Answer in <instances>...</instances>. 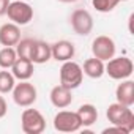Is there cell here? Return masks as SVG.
<instances>
[{
	"label": "cell",
	"instance_id": "obj_26",
	"mask_svg": "<svg viewBox=\"0 0 134 134\" xmlns=\"http://www.w3.org/2000/svg\"><path fill=\"white\" fill-rule=\"evenodd\" d=\"M120 2H128V0H120Z\"/></svg>",
	"mask_w": 134,
	"mask_h": 134
},
{
	"label": "cell",
	"instance_id": "obj_10",
	"mask_svg": "<svg viewBox=\"0 0 134 134\" xmlns=\"http://www.w3.org/2000/svg\"><path fill=\"white\" fill-rule=\"evenodd\" d=\"M52 57V52H51V44H47L46 41H38V40H33V44H32V51H30V62L35 65H43L46 63L49 58Z\"/></svg>",
	"mask_w": 134,
	"mask_h": 134
},
{
	"label": "cell",
	"instance_id": "obj_5",
	"mask_svg": "<svg viewBox=\"0 0 134 134\" xmlns=\"http://www.w3.org/2000/svg\"><path fill=\"white\" fill-rule=\"evenodd\" d=\"M21 126L25 134H41L46 129V120L36 109H25L21 115Z\"/></svg>",
	"mask_w": 134,
	"mask_h": 134
},
{
	"label": "cell",
	"instance_id": "obj_7",
	"mask_svg": "<svg viewBox=\"0 0 134 134\" xmlns=\"http://www.w3.org/2000/svg\"><path fill=\"white\" fill-rule=\"evenodd\" d=\"M54 128L60 132H74L82 128L81 120L76 112L71 110H60L54 117Z\"/></svg>",
	"mask_w": 134,
	"mask_h": 134
},
{
	"label": "cell",
	"instance_id": "obj_24",
	"mask_svg": "<svg viewBox=\"0 0 134 134\" xmlns=\"http://www.w3.org/2000/svg\"><path fill=\"white\" fill-rule=\"evenodd\" d=\"M8 5H10V0H0V16H3L7 13Z\"/></svg>",
	"mask_w": 134,
	"mask_h": 134
},
{
	"label": "cell",
	"instance_id": "obj_12",
	"mask_svg": "<svg viewBox=\"0 0 134 134\" xmlns=\"http://www.w3.org/2000/svg\"><path fill=\"white\" fill-rule=\"evenodd\" d=\"M51 52L57 62H66V60H71L74 57L76 51H74V44L71 41L62 40V41H57L51 46Z\"/></svg>",
	"mask_w": 134,
	"mask_h": 134
},
{
	"label": "cell",
	"instance_id": "obj_20",
	"mask_svg": "<svg viewBox=\"0 0 134 134\" xmlns=\"http://www.w3.org/2000/svg\"><path fill=\"white\" fill-rule=\"evenodd\" d=\"M32 44L33 40L32 38H25V40H19L16 44V54L19 58H29L30 60V51H32Z\"/></svg>",
	"mask_w": 134,
	"mask_h": 134
},
{
	"label": "cell",
	"instance_id": "obj_4",
	"mask_svg": "<svg viewBox=\"0 0 134 134\" xmlns=\"http://www.w3.org/2000/svg\"><path fill=\"white\" fill-rule=\"evenodd\" d=\"M5 14L16 25H27L33 19V8L24 0H14L10 2Z\"/></svg>",
	"mask_w": 134,
	"mask_h": 134
},
{
	"label": "cell",
	"instance_id": "obj_2",
	"mask_svg": "<svg viewBox=\"0 0 134 134\" xmlns=\"http://www.w3.org/2000/svg\"><path fill=\"white\" fill-rule=\"evenodd\" d=\"M84 79V71L82 66L73 60H66L63 62L62 68H60V85L74 90L82 84Z\"/></svg>",
	"mask_w": 134,
	"mask_h": 134
},
{
	"label": "cell",
	"instance_id": "obj_3",
	"mask_svg": "<svg viewBox=\"0 0 134 134\" xmlns=\"http://www.w3.org/2000/svg\"><path fill=\"white\" fill-rule=\"evenodd\" d=\"M132 70L134 65L128 57H115V58L112 57L110 60H107V65H104V73H107L109 77L115 81L128 79L132 74Z\"/></svg>",
	"mask_w": 134,
	"mask_h": 134
},
{
	"label": "cell",
	"instance_id": "obj_17",
	"mask_svg": "<svg viewBox=\"0 0 134 134\" xmlns=\"http://www.w3.org/2000/svg\"><path fill=\"white\" fill-rule=\"evenodd\" d=\"M76 114H77L82 126H92L98 120V110L93 104H82Z\"/></svg>",
	"mask_w": 134,
	"mask_h": 134
},
{
	"label": "cell",
	"instance_id": "obj_22",
	"mask_svg": "<svg viewBox=\"0 0 134 134\" xmlns=\"http://www.w3.org/2000/svg\"><path fill=\"white\" fill-rule=\"evenodd\" d=\"M112 132H117V134H129L125 128H121V126H115V125H112L110 128L103 129V134H112Z\"/></svg>",
	"mask_w": 134,
	"mask_h": 134
},
{
	"label": "cell",
	"instance_id": "obj_6",
	"mask_svg": "<svg viewBox=\"0 0 134 134\" xmlns=\"http://www.w3.org/2000/svg\"><path fill=\"white\" fill-rule=\"evenodd\" d=\"M36 88L29 81H21V84H16L13 88V99L21 107H30L36 101Z\"/></svg>",
	"mask_w": 134,
	"mask_h": 134
},
{
	"label": "cell",
	"instance_id": "obj_19",
	"mask_svg": "<svg viewBox=\"0 0 134 134\" xmlns=\"http://www.w3.org/2000/svg\"><path fill=\"white\" fill-rule=\"evenodd\" d=\"M16 85V77L10 71H0V93H10Z\"/></svg>",
	"mask_w": 134,
	"mask_h": 134
},
{
	"label": "cell",
	"instance_id": "obj_13",
	"mask_svg": "<svg viewBox=\"0 0 134 134\" xmlns=\"http://www.w3.org/2000/svg\"><path fill=\"white\" fill-rule=\"evenodd\" d=\"M115 98L117 103L131 107L134 104V82L129 79H123L121 84H118V87L115 88Z\"/></svg>",
	"mask_w": 134,
	"mask_h": 134
},
{
	"label": "cell",
	"instance_id": "obj_11",
	"mask_svg": "<svg viewBox=\"0 0 134 134\" xmlns=\"http://www.w3.org/2000/svg\"><path fill=\"white\" fill-rule=\"evenodd\" d=\"M51 103L57 107V109H65L73 103V93L70 88H66L63 85H55L51 90Z\"/></svg>",
	"mask_w": 134,
	"mask_h": 134
},
{
	"label": "cell",
	"instance_id": "obj_8",
	"mask_svg": "<svg viewBox=\"0 0 134 134\" xmlns=\"http://www.w3.org/2000/svg\"><path fill=\"white\" fill-rule=\"evenodd\" d=\"M115 41L110 38V36H106V35H99L93 40L92 43V52H93V57L103 60V62H107L110 60L114 55H115Z\"/></svg>",
	"mask_w": 134,
	"mask_h": 134
},
{
	"label": "cell",
	"instance_id": "obj_1",
	"mask_svg": "<svg viewBox=\"0 0 134 134\" xmlns=\"http://www.w3.org/2000/svg\"><path fill=\"white\" fill-rule=\"evenodd\" d=\"M106 117L110 121V125L121 126L128 132H131L134 129V114L129 109V106H125L120 103L109 104V107L106 110Z\"/></svg>",
	"mask_w": 134,
	"mask_h": 134
},
{
	"label": "cell",
	"instance_id": "obj_21",
	"mask_svg": "<svg viewBox=\"0 0 134 134\" xmlns=\"http://www.w3.org/2000/svg\"><path fill=\"white\" fill-rule=\"evenodd\" d=\"M118 3L120 0H92L93 8L99 13H110Z\"/></svg>",
	"mask_w": 134,
	"mask_h": 134
},
{
	"label": "cell",
	"instance_id": "obj_16",
	"mask_svg": "<svg viewBox=\"0 0 134 134\" xmlns=\"http://www.w3.org/2000/svg\"><path fill=\"white\" fill-rule=\"evenodd\" d=\"M84 74H87L88 77L92 79H99L103 74H104V62L96 58V57H92V58H87L84 62V68H82Z\"/></svg>",
	"mask_w": 134,
	"mask_h": 134
},
{
	"label": "cell",
	"instance_id": "obj_18",
	"mask_svg": "<svg viewBox=\"0 0 134 134\" xmlns=\"http://www.w3.org/2000/svg\"><path fill=\"white\" fill-rule=\"evenodd\" d=\"M16 58L18 54L13 46H3V49H0V66L3 70H10L13 63L16 62Z\"/></svg>",
	"mask_w": 134,
	"mask_h": 134
},
{
	"label": "cell",
	"instance_id": "obj_15",
	"mask_svg": "<svg viewBox=\"0 0 134 134\" xmlns=\"http://www.w3.org/2000/svg\"><path fill=\"white\" fill-rule=\"evenodd\" d=\"M11 74L19 81H29L33 76V63L29 58H16L11 66Z\"/></svg>",
	"mask_w": 134,
	"mask_h": 134
},
{
	"label": "cell",
	"instance_id": "obj_14",
	"mask_svg": "<svg viewBox=\"0 0 134 134\" xmlns=\"http://www.w3.org/2000/svg\"><path fill=\"white\" fill-rule=\"evenodd\" d=\"M21 40V30L19 25L8 22L0 27V44L2 46H16L18 41Z\"/></svg>",
	"mask_w": 134,
	"mask_h": 134
},
{
	"label": "cell",
	"instance_id": "obj_9",
	"mask_svg": "<svg viewBox=\"0 0 134 134\" xmlns=\"http://www.w3.org/2000/svg\"><path fill=\"white\" fill-rule=\"evenodd\" d=\"M70 24L77 35L87 36L93 30V18L87 10H74L70 16Z\"/></svg>",
	"mask_w": 134,
	"mask_h": 134
},
{
	"label": "cell",
	"instance_id": "obj_25",
	"mask_svg": "<svg viewBox=\"0 0 134 134\" xmlns=\"http://www.w3.org/2000/svg\"><path fill=\"white\" fill-rule=\"evenodd\" d=\"M58 2H62V3H74L77 0H58Z\"/></svg>",
	"mask_w": 134,
	"mask_h": 134
},
{
	"label": "cell",
	"instance_id": "obj_23",
	"mask_svg": "<svg viewBox=\"0 0 134 134\" xmlns=\"http://www.w3.org/2000/svg\"><path fill=\"white\" fill-rule=\"evenodd\" d=\"M7 112H8V106H7V101H5V98L0 95V118H3L5 115H7Z\"/></svg>",
	"mask_w": 134,
	"mask_h": 134
}]
</instances>
